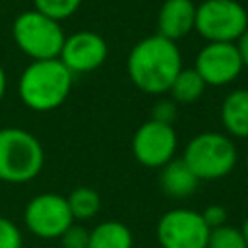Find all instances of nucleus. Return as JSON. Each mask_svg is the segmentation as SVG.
<instances>
[{"label": "nucleus", "mask_w": 248, "mask_h": 248, "mask_svg": "<svg viewBox=\"0 0 248 248\" xmlns=\"http://www.w3.org/2000/svg\"><path fill=\"white\" fill-rule=\"evenodd\" d=\"M234 45H236V50H238V54H240L242 66L248 68V29L238 37V41H236Z\"/></svg>", "instance_id": "nucleus-24"}, {"label": "nucleus", "mask_w": 248, "mask_h": 248, "mask_svg": "<svg viewBox=\"0 0 248 248\" xmlns=\"http://www.w3.org/2000/svg\"><path fill=\"white\" fill-rule=\"evenodd\" d=\"M198 176L182 159H172L161 167L159 186L170 198H188L198 188Z\"/></svg>", "instance_id": "nucleus-14"}, {"label": "nucleus", "mask_w": 248, "mask_h": 248, "mask_svg": "<svg viewBox=\"0 0 248 248\" xmlns=\"http://www.w3.org/2000/svg\"><path fill=\"white\" fill-rule=\"evenodd\" d=\"M45 165L41 141L23 128L0 130V180L23 184L39 176Z\"/></svg>", "instance_id": "nucleus-3"}, {"label": "nucleus", "mask_w": 248, "mask_h": 248, "mask_svg": "<svg viewBox=\"0 0 248 248\" xmlns=\"http://www.w3.org/2000/svg\"><path fill=\"white\" fill-rule=\"evenodd\" d=\"M240 232H242V236H244V240H246V246H248V215H246V219H244V223H242V227H240Z\"/></svg>", "instance_id": "nucleus-26"}, {"label": "nucleus", "mask_w": 248, "mask_h": 248, "mask_svg": "<svg viewBox=\"0 0 248 248\" xmlns=\"http://www.w3.org/2000/svg\"><path fill=\"white\" fill-rule=\"evenodd\" d=\"M23 221L29 232L39 238L52 240L62 236V232L74 223V217L64 196L45 192L29 200L23 211Z\"/></svg>", "instance_id": "nucleus-8"}, {"label": "nucleus", "mask_w": 248, "mask_h": 248, "mask_svg": "<svg viewBox=\"0 0 248 248\" xmlns=\"http://www.w3.org/2000/svg\"><path fill=\"white\" fill-rule=\"evenodd\" d=\"M6 83H8V79H6V72H4V68H2V64H0V103H2L4 93H6Z\"/></svg>", "instance_id": "nucleus-25"}, {"label": "nucleus", "mask_w": 248, "mask_h": 248, "mask_svg": "<svg viewBox=\"0 0 248 248\" xmlns=\"http://www.w3.org/2000/svg\"><path fill=\"white\" fill-rule=\"evenodd\" d=\"M0 248H23L19 227L4 215H0Z\"/></svg>", "instance_id": "nucleus-20"}, {"label": "nucleus", "mask_w": 248, "mask_h": 248, "mask_svg": "<svg viewBox=\"0 0 248 248\" xmlns=\"http://www.w3.org/2000/svg\"><path fill=\"white\" fill-rule=\"evenodd\" d=\"M246 172H248V155H246Z\"/></svg>", "instance_id": "nucleus-27"}, {"label": "nucleus", "mask_w": 248, "mask_h": 248, "mask_svg": "<svg viewBox=\"0 0 248 248\" xmlns=\"http://www.w3.org/2000/svg\"><path fill=\"white\" fill-rule=\"evenodd\" d=\"M155 236L161 248H207L209 227L200 211L176 207L161 215Z\"/></svg>", "instance_id": "nucleus-7"}, {"label": "nucleus", "mask_w": 248, "mask_h": 248, "mask_svg": "<svg viewBox=\"0 0 248 248\" xmlns=\"http://www.w3.org/2000/svg\"><path fill=\"white\" fill-rule=\"evenodd\" d=\"M178 103H174L172 99H161L155 103L153 112H151V120L163 122V124H174L176 116H178Z\"/></svg>", "instance_id": "nucleus-22"}, {"label": "nucleus", "mask_w": 248, "mask_h": 248, "mask_svg": "<svg viewBox=\"0 0 248 248\" xmlns=\"http://www.w3.org/2000/svg\"><path fill=\"white\" fill-rule=\"evenodd\" d=\"M221 124L229 138H248V89L231 91L221 105Z\"/></svg>", "instance_id": "nucleus-13"}, {"label": "nucleus", "mask_w": 248, "mask_h": 248, "mask_svg": "<svg viewBox=\"0 0 248 248\" xmlns=\"http://www.w3.org/2000/svg\"><path fill=\"white\" fill-rule=\"evenodd\" d=\"M182 161L190 167L198 180H219L232 172L238 153L232 138L227 134L202 132L186 143Z\"/></svg>", "instance_id": "nucleus-4"}, {"label": "nucleus", "mask_w": 248, "mask_h": 248, "mask_svg": "<svg viewBox=\"0 0 248 248\" xmlns=\"http://www.w3.org/2000/svg\"><path fill=\"white\" fill-rule=\"evenodd\" d=\"M108 56L107 41L95 31H76L64 39L60 62L72 74H87L105 64Z\"/></svg>", "instance_id": "nucleus-11"}, {"label": "nucleus", "mask_w": 248, "mask_h": 248, "mask_svg": "<svg viewBox=\"0 0 248 248\" xmlns=\"http://www.w3.org/2000/svg\"><path fill=\"white\" fill-rule=\"evenodd\" d=\"M74 74L60 58L31 60L19 76L17 95L21 103L35 112H50L64 105L72 91Z\"/></svg>", "instance_id": "nucleus-2"}, {"label": "nucleus", "mask_w": 248, "mask_h": 248, "mask_svg": "<svg viewBox=\"0 0 248 248\" xmlns=\"http://www.w3.org/2000/svg\"><path fill=\"white\" fill-rule=\"evenodd\" d=\"M196 4L192 0H165L157 14V35L180 41L194 31Z\"/></svg>", "instance_id": "nucleus-12"}, {"label": "nucleus", "mask_w": 248, "mask_h": 248, "mask_svg": "<svg viewBox=\"0 0 248 248\" xmlns=\"http://www.w3.org/2000/svg\"><path fill=\"white\" fill-rule=\"evenodd\" d=\"M16 46L31 60L58 58L64 45V29L60 21L33 10L21 12L12 23Z\"/></svg>", "instance_id": "nucleus-5"}, {"label": "nucleus", "mask_w": 248, "mask_h": 248, "mask_svg": "<svg viewBox=\"0 0 248 248\" xmlns=\"http://www.w3.org/2000/svg\"><path fill=\"white\" fill-rule=\"evenodd\" d=\"M132 231L120 221H103L89 231L87 248H132Z\"/></svg>", "instance_id": "nucleus-15"}, {"label": "nucleus", "mask_w": 248, "mask_h": 248, "mask_svg": "<svg viewBox=\"0 0 248 248\" xmlns=\"http://www.w3.org/2000/svg\"><path fill=\"white\" fill-rule=\"evenodd\" d=\"M205 87H207L205 81L202 79V76L194 68H182L178 72V76L172 79L167 93H170V99L174 103L188 105V103L198 101L203 95Z\"/></svg>", "instance_id": "nucleus-16"}, {"label": "nucleus", "mask_w": 248, "mask_h": 248, "mask_svg": "<svg viewBox=\"0 0 248 248\" xmlns=\"http://www.w3.org/2000/svg\"><path fill=\"white\" fill-rule=\"evenodd\" d=\"M202 217H203L205 225L209 227V231H211V229H217V227H221V225H227V209H225L223 205H219V203L207 205V207L202 211Z\"/></svg>", "instance_id": "nucleus-23"}, {"label": "nucleus", "mask_w": 248, "mask_h": 248, "mask_svg": "<svg viewBox=\"0 0 248 248\" xmlns=\"http://www.w3.org/2000/svg\"><path fill=\"white\" fill-rule=\"evenodd\" d=\"M194 70L205 85L221 87L232 83L244 70L234 43H207L196 56Z\"/></svg>", "instance_id": "nucleus-10"}, {"label": "nucleus", "mask_w": 248, "mask_h": 248, "mask_svg": "<svg viewBox=\"0 0 248 248\" xmlns=\"http://www.w3.org/2000/svg\"><path fill=\"white\" fill-rule=\"evenodd\" d=\"M62 248H87L89 244V229L79 223H72L60 236Z\"/></svg>", "instance_id": "nucleus-21"}, {"label": "nucleus", "mask_w": 248, "mask_h": 248, "mask_svg": "<svg viewBox=\"0 0 248 248\" xmlns=\"http://www.w3.org/2000/svg\"><path fill=\"white\" fill-rule=\"evenodd\" d=\"M178 138L170 124L157 120L143 122L132 138V153L136 161L149 169H161L176 155Z\"/></svg>", "instance_id": "nucleus-9"}, {"label": "nucleus", "mask_w": 248, "mask_h": 248, "mask_svg": "<svg viewBox=\"0 0 248 248\" xmlns=\"http://www.w3.org/2000/svg\"><path fill=\"white\" fill-rule=\"evenodd\" d=\"M83 0H33V8L56 21L68 19L70 16H74Z\"/></svg>", "instance_id": "nucleus-19"}, {"label": "nucleus", "mask_w": 248, "mask_h": 248, "mask_svg": "<svg viewBox=\"0 0 248 248\" xmlns=\"http://www.w3.org/2000/svg\"><path fill=\"white\" fill-rule=\"evenodd\" d=\"M66 202L74 221H89L101 211V196L89 186H78L66 196Z\"/></svg>", "instance_id": "nucleus-17"}, {"label": "nucleus", "mask_w": 248, "mask_h": 248, "mask_svg": "<svg viewBox=\"0 0 248 248\" xmlns=\"http://www.w3.org/2000/svg\"><path fill=\"white\" fill-rule=\"evenodd\" d=\"M207 248H248L240 229L232 225H221L209 231Z\"/></svg>", "instance_id": "nucleus-18"}, {"label": "nucleus", "mask_w": 248, "mask_h": 248, "mask_svg": "<svg viewBox=\"0 0 248 248\" xmlns=\"http://www.w3.org/2000/svg\"><path fill=\"white\" fill-rule=\"evenodd\" d=\"M194 29L207 43H236L248 29V12L238 0H203L196 6Z\"/></svg>", "instance_id": "nucleus-6"}, {"label": "nucleus", "mask_w": 248, "mask_h": 248, "mask_svg": "<svg viewBox=\"0 0 248 248\" xmlns=\"http://www.w3.org/2000/svg\"><path fill=\"white\" fill-rule=\"evenodd\" d=\"M180 70V48L174 41H169L157 33L138 41L126 60L128 78L140 91L149 95L167 93Z\"/></svg>", "instance_id": "nucleus-1"}]
</instances>
